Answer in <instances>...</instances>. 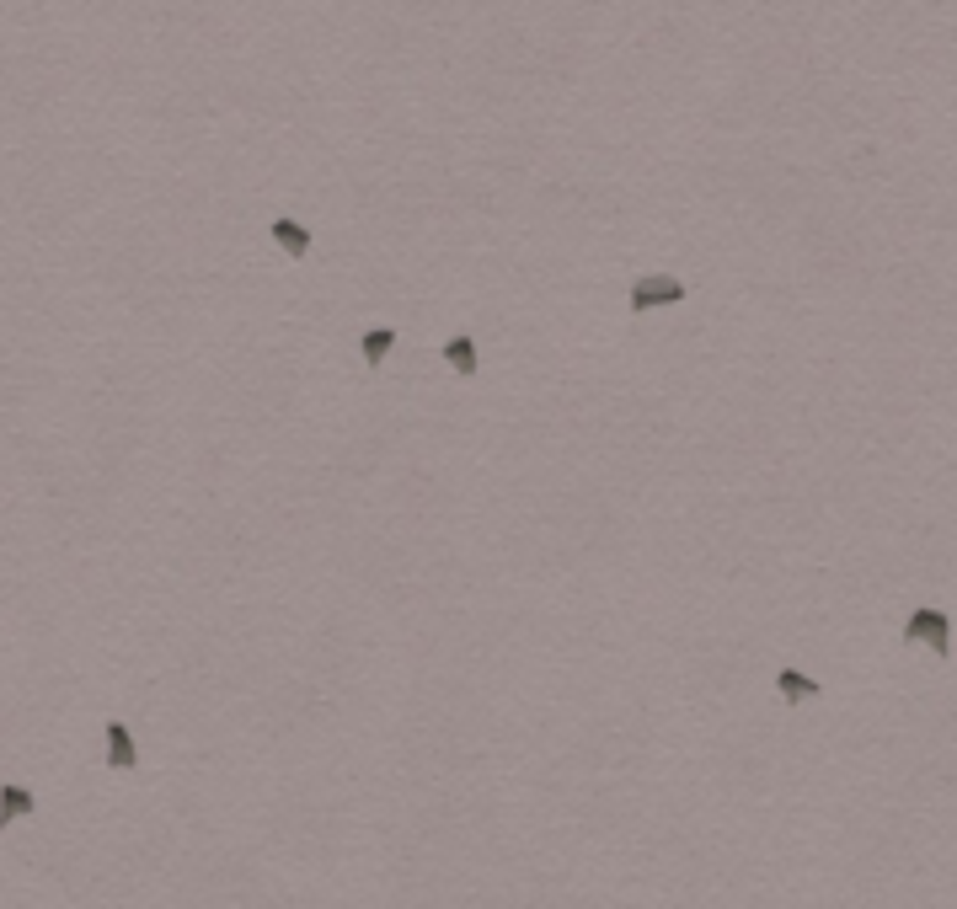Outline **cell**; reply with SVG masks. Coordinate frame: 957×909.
I'll return each instance as SVG.
<instances>
[{
	"label": "cell",
	"mask_w": 957,
	"mask_h": 909,
	"mask_svg": "<svg viewBox=\"0 0 957 909\" xmlns=\"http://www.w3.org/2000/svg\"><path fill=\"white\" fill-rule=\"evenodd\" d=\"M904 642H915V647H931L936 658H947V653H952V621H947V615H941V610H931V605H925V610H915V615H909V621H904Z\"/></svg>",
	"instance_id": "cell-1"
},
{
	"label": "cell",
	"mask_w": 957,
	"mask_h": 909,
	"mask_svg": "<svg viewBox=\"0 0 957 909\" xmlns=\"http://www.w3.org/2000/svg\"><path fill=\"white\" fill-rule=\"evenodd\" d=\"M674 300H685V284L669 279V273H647V279L631 284V311H663Z\"/></svg>",
	"instance_id": "cell-2"
},
{
	"label": "cell",
	"mask_w": 957,
	"mask_h": 909,
	"mask_svg": "<svg viewBox=\"0 0 957 909\" xmlns=\"http://www.w3.org/2000/svg\"><path fill=\"white\" fill-rule=\"evenodd\" d=\"M38 813V797L27 792V787H17V781H11V787H0V829H11L17 819H33Z\"/></svg>",
	"instance_id": "cell-3"
},
{
	"label": "cell",
	"mask_w": 957,
	"mask_h": 909,
	"mask_svg": "<svg viewBox=\"0 0 957 909\" xmlns=\"http://www.w3.org/2000/svg\"><path fill=\"white\" fill-rule=\"evenodd\" d=\"M134 760H140V749H134L129 728L113 717V722H107V765H113V770H134Z\"/></svg>",
	"instance_id": "cell-4"
},
{
	"label": "cell",
	"mask_w": 957,
	"mask_h": 909,
	"mask_svg": "<svg viewBox=\"0 0 957 909\" xmlns=\"http://www.w3.org/2000/svg\"><path fill=\"white\" fill-rule=\"evenodd\" d=\"M268 236H273V246H279L284 257H305V252H311V230L295 225V220H273Z\"/></svg>",
	"instance_id": "cell-5"
},
{
	"label": "cell",
	"mask_w": 957,
	"mask_h": 909,
	"mask_svg": "<svg viewBox=\"0 0 957 909\" xmlns=\"http://www.w3.org/2000/svg\"><path fill=\"white\" fill-rule=\"evenodd\" d=\"M444 364H450L460 380H471V375H476V343H471L466 332H455L450 343H444Z\"/></svg>",
	"instance_id": "cell-6"
},
{
	"label": "cell",
	"mask_w": 957,
	"mask_h": 909,
	"mask_svg": "<svg viewBox=\"0 0 957 909\" xmlns=\"http://www.w3.org/2000/svg\"><path fill=\"white\" fill-rule=\"evenodd\" d=\"M776 690H781V701H813L818 696V680H808V674H802V669H781L776 674Z\"/></svg>",
	"instance_id": "cell-7"
},
{
	"label": "cell",
	"mask_w": 957,
	"mask_h": 909,
	"mask_svg": "<svg viewBox=\"0 0 957 909\" xmlns=\"http://www.w3.org/2000/svg\"><path fill=\"white\" fill-rule=\"evenodd\" d=\"M359 348H364V364H369V369H380V364H385V353L396 348V332H391V327H369V332L359 337Z\"/></svg>",
	"instance_id": "cell-8"
}]
</instances>
